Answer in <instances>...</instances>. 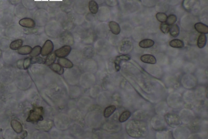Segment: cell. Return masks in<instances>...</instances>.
Wrapping results in <instances>:
<instances>
[{
  "label": "cell",
  "mask_w": 208,
  "mask_h": 139,
  "mask_svg": "<svg viewBox=\"0 0 208 139\" xmlns=\"http://www.w3.org/2000/svg\"><path fill=\"white\" fill-rule=\"evenodd\" d=\"M56 58V56L55 53H50V54L48 55V57L46 58L45 61V64L48 66L52 65L55 62Z\"/></svg>",
  "instance_id": "cell-22"
},
{
  "label": "cell",
  "mask_w": 208,
  "mask_h": 139,
  "mask_svg": "<svg viewBox=\"0 0 208 139\" xmlns=\"http://www.w3.org/2000/svg\"><path fill=\"white\" fill-rule=\"evenodd\" d=\"M170 26L166 23H162L161 24L160 27L161 31L162 32H163L164 34H168L170 31Z\"/></svg>",
  "instance_id": "cell-26"
},
{
  "label": "cell",
  "mask_w": 208,
  "mask_h": 139,
  "mask_svg": "<svg viewBox=\"0 0 208 139\" xmlns=\"http://www.w3.org/2000/svg\"><path fill=\"white\" fill-rule=\"evenodd\" d=\"M1 55H2V51L0 50V58H1Z\"/></svg>",
  "instance_id": "cell-29"
},
{
  "label": "cell",
  "mask_w": 208,
  "mask_h": 139,
  "mask_svg": "<svg viewBox=\"0 0 208 139\" xmlns=\"http://www.w3.org/2000/svg\"><path fill=\"white\" fill-rule=\"evenodd\" d=\"M54 49L53 42L50 40H47L45 42L41 50V54L42 56H46L50 54Z\"/></svg>",
  "instance_id": "cell-4"
},
{
  "label": "cell",
  "mask_w": 208,
  "mask_h": 139,
  "mask_svg": "<svg viewBox=\"0 0 208 139\" xmlns=\"http://www.w3.org/2000/svg\"><path fill=\"white\" fill-rule=\"evenodd\" d=\"M71 47L69 45H65L58 50H56L55 54L57 57L59 58H65L70 54Z\"/></svg>",
  "instance_id": "cell-2"
},
{
  "label": "cell",
  "mask_w": 208,
  "mask_h": 139,
  "mask_svg": "<svg viewBox=\"0 0 208 139\" xmlns=\"http://www.w3.org/2000/svg\"><path fill=\"white\" fill-rule=\"evenodd\" d=\"M32 48L28 45H25L20 47L18 50V52L20 55H28L30 54L31 52Z\"/></svg>",
  "instance_id": "cell-19"
},
{
  "label": "cell",
  "mask_w": 208,
  "mask_h": 139,
  "mask_svg": "<svg viewBox=\"0 0 208 139\" xmlns=\"http://www.w3.org/2000/svg\"><path fill=\"white\" fill-rule=\"evenodd\" d=\"M53 126V123L51 121H41L38 124V129L39 130L45 131H49Z\"/></svg>",
  "instance_id": "cell-5"
},
{
  "label": "cell",
  "mask_w": 208,
  "mask_h": 139,
  "mask_svg": "<svg viewBox=\"0 0 208 139\" xmlns=\"http://www.w3.org/2000/svg\"><path fill=\"white\" fill-rule=\"evenodd\" d=\"M31 58H27L24 60L23 62V67L24 69H27L29 67V66L31 64Z\"/></svg>",
  "instance_id": "cell-27"
},
{
  "label": "cell",
  "mask_w": 208,
  "mask_h": 139,
  "mask_svg": "<svg viewBox=\"0 0 208 139\" xmlns=\"http://www.w3.org/2000/svg\"><path fill=\"white\" fill-rule=\"evenodd\" d=\"M44 114V110L42 107L34 108L31 110L29 116L27 119L28 122L35 123L39 121H42L43 115Z\"/></svg>",
  "instance_id": "cell-1"
},
{
  "label": "cell",
  "mask_w": 208,
  "mask_h": 139,
  "mask_svg": "<svg viewBox=\"0 0 208 139\" xmlns=\"http://www.w3.org/2000/svg\"><path fill=\"white\" fill-rule=\"evenodd\" d=\"M11 125L13 129L17 134H20L23 130V127L21 123L17 120L13 119L11 121Z\"/></svg>",
  "instance_id": "cell-10"
},
{
  "label": "cell",
  "mask_w": 208,
  "mask_h": 139,
  "mask_svg": "<svg viewBox=\"0 0 208 139\" xmlns=\"http://www.w3.org/2000/svg\"><path fill=\"white\" fill-rule=\"evenodd\" d=\"M131 116V113L130 112L129 110H125L123 112H122L120 115L119 118V121L121 123H124L125 121H128L130 118Z\"/></svg>",
  "instance_id": "cell-17"
},
{
  "label": "cell",
  "mask_w": 208,
  "mask_h": 139,
  "mask_svg": "<svg viewBox=\"0 0 208 139\" xmlns=\"http://www.w3.org/2000/svg\"><path fill=\"white\" fill-rule=\"evenodd\" d=\"M140 60L143 63L150 64H155L157 62L155 57L150 54H144L140 57Z\"/></svg>",
  "instance_id": "cell-7"
},
{
  "label": "cell",
  "mask_w": 208,
  "mask_h": 139,
  "mask_svg": "<svg viewBox=\"0 0 208 139\" xmlns=\"http://www.w3.org/2000/svg\"><path fill=\"white\" fill-rule=\"evenodd\" d=\"M41 50H42V48L40 46H36L33 49H32L31 52L30 53V55L32 57H36L38 56L40 54V53H41Z\"/></svg>",
  "instance_id": "cell-23"
},
{
  "label": "cell",
  "mask_w": 208,
  "mask_h": 139,
  "mask_svg": "<svg viewBox=\"0 0 208 139\" xmlns=\"http://www.w3.org/2000/svg\"><path fill=\"white\" fill-rule=\"evenodd\" d=\"M195 28L199 33L201 34H208V27L201 23H197L195 25Z\"/></svg>",
  "instance_id": "cell-9"
},
{
  "label": "cell",
  "mask_w": 208,
  "mask_h": 139,
  "mask_svg": "<svg viewBox=\"0 0 208 139\" xmlns=\"http://www.w3.org/2000/svg\"><path fill=\"white\" fill-rule=\"evenodd\" d=\"M155 17L158 21H160L162 23H166L168 16L166 15V14L164 13L160 12V13H158L156 14Z\"/></svg>",
  "instance_id": "cell-24"
},
{
  "label": "cell",
  "mask_w": 208,
  "mask_h": 139,
  "mask_svg": "<svg viewBox=\"0 0 208 139\" xmlns=\"http://www.w3.org/2000/svg\"><path fill=\"white\" fill-rule=\"evenodd\" d=\"M177 21V16H175V15H170L169 16H168L166 23L168 25H169V26H172L175 24Z\"/></svg>",
  "instance_id": "cell-25"
},
{
  "label": "cell",
  "mask_w": 208,
  "mask_h": 139,
  "mask_svg": "<svg viewBox=\"0 0 208 139\" xmlns=\"http://www.w3.org/2000/svg\"><path fill=\"white\" fill-rule=\"evenodd\" d=\"M171 36L173 37H177L179 34V27L177 24L172 25L169 31Z\"/></svg>",
  "instance_id": "cell-18"
},
{
  "label": "cell",
  "mask_w": 208,
  "mask_h": 139,
  "mask_svg": "<svg viewBox=\"0 0 208 139\" xmlns=\"http://www.w3.org/2000/svg\"><path fill=\"white\" fill-rule=\"evenodd\" d=\"M43 60V59L40 57H33V58L31 59V63H42Z\"/></svg>",
  "instance_id": "cell-28"
},
{
  "label": "cell",
  "mask_w": 208,
  "mask_h": 139,
  "mask_svg": "<svg viewBox=\"0 0 208 139\" xmlns=\"http://www.w3.org/2000/svg\"><path fill=\"white\" fill-rule=\"evenodd\" d=\"M169 45L174 48H183L184 47V43L182 40L179 39H173L169 42Z\"/></svg>",
  "instance_id": "cell-15"
},
{
  "label": "cell",
  "mask_w": 208,
  "mask_h": 139,
  "mask_svg": "<svg viewBox=\"0 0 208 139\" xmlns=\"http://www.w3.org/2000/svg\"><path fill=\"white\" fill-rule=\"evenodd\" d=\"M207 38L205 34H201L198 37L197 41V46L200 49H203L207 44Z\"/></svg>",
  "instance_id": "cell-13"
},
{
  "label": "cell",
  "mask_w": 208,
  "mask_h": 139,
  "mask_svg": "<svg viewBox=\"0 0 208 139\" xmlns=\"http://www.w3.org/2000/svg\"><path fill=\"white\" fill-rule=\"evenodd\" d=\"M116 109L117 108L115 105H110L107 107L104 111V117L106 118H109L116 111Z\"/></svg>",
  "instance_id": "cell-14"
},
{
  "label": "cell",
  "mask_w": 208,
  "mask_h": 139,
  "mask_svg": "<svg viewBox=\"0 0 208 139\" xmlns=\"http://www.w3.org/2000/svg\"><path fill=\"white\" fill-rule=\"evenodd\" d=\"M23 41L21 39L16 40L12 42L10 45V48L12 50H16L21 47Z\"/></svg>",
  "instance_id": "cell-21"
},
{
  "label": "cell",
  "mask_w": 208,
  "mask_h": 139,
  "mask_svg": "<svg viewBox=\"0 0 208 139\" xmlns=\"http://www.w3.org/2000/svg\"><path fill=\"white\" fill-rule=\"evenodd\" d=\"M109 27L111 31L115 35H118L121 32V28L118 23L116 21H111L109 23Z\"/></svg>",
  "instance_id": "cell-8"
},
{
  "label": "cell",
  "mask_w": 208,
  "mask_h": 139,
  "mask_svg": "<svg viewBox=\"0 0 208 139\" xmlns=\"http://www.w3.org/2000/svg\"><path fill=\"white\" fill-rule=\"evenodd\" d=\"M50 68L53 71H55L57 74L59 75H61L63 73V68L61 66L58 64H53L52 65L50 66Z\"/></svg>",
  "instance_id": "cell-20"
},
{
  "label": "cell",
  "mask_w": 208,
  "mask_h": 139,
  "mask_svg": "<svg viewBox=\"0 0 208 139\" xmlns=\"http://www.w3.org/2000/svg\"><path fill=\"white\" fill-rule=\"evenodd\" d=\"M155 45V42L153 40L147 39L143 40L139 43V46L143 49H147L152 47Z\"/></svg>",
  "instance_id": "cell-11"
},
{
  "label": "cell",
  "mask_w": 208,
  "mask_h": 139,
  "mask_svg": "<svg viewBox=\"0 0 208 139\" xmlns=\"http://www.w3.org/2000/svg\"><path fill=\"white\" fill-rule=\"evenodd\" d=\"M131 56L128 54H122L118 55L115 60V67L116 71H120L121 67L120 64L122 61H128L130 60Z\"/></svg>",
  "instance_id": "cell-3"
},
{
  "label": "cell",
  "mask_w": 208,
  "mask_h": 139,
  "mask_svg": "<svg viewBox=\"0 0 208 139\" xmlns=\"http://www.w3.org/2000/svg\"><path fill=\"white\" fill-rule=\"evenodd\" d=\"M58 62L60 65L65 68H72L74 66L73 63L71 61L67 58H60L58 60Z\"/></svg>",
  "instance_id": "cell-12"
},
{
  "label": "cell",
  "mask_w": 208,
  "mask_h": 139,
  "mask_svg": "<svg viewBox=\"0 0 208 139\" xmlns=\"http://www.w3.org/2000/svg\"><path fill=\"white\" fill-rule=\"evenodd\" d=\"M89 10L91 13L93 14H96L98 13L99 7H98V3H96L95 1H94V0L90 1L89 4Z\"/></svg>",
  "instance_id": "cell-16"
},
{
  "label": "cell",
  "mask_w": 208,
  "mask_h": 139,
  "mask_svg": "<svg viewBox=\"0 0 208 139\" xmlns=\"http://www.w3.org/2000/svg\"><path fill=\"white\" fill-rule=\"evenodd\" d=\"M19 24L22 27L28 28H33L35 25V23L34 21L32 19L30 18H25L21 19L19 22Z\"/></svg>",
  "instance_id": "cell-6"
}]
</instances>
